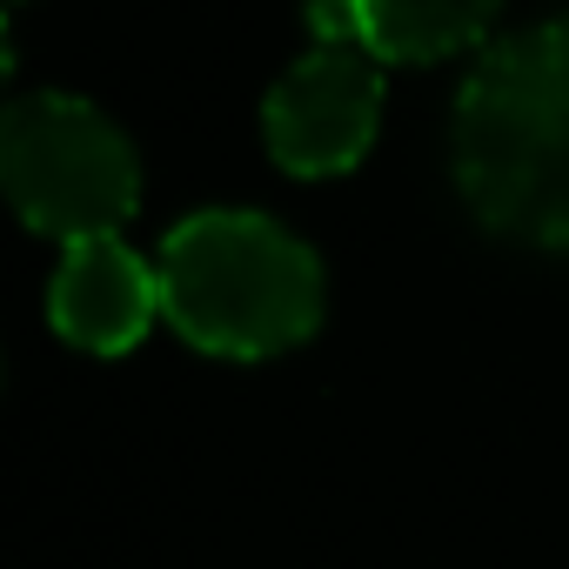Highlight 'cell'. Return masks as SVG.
<instances>
[{
    "label": "cell",
    "instance_id": "obj_1",
    "mask_svg": "<svg viewBox=\"0 0 569 569\" xmlns=\"http://www.w3.org/2000/svg\"><path fill=\"white\" fill-rule=\"evenodd\" d=\"M449 161L489 234L569 254V14L496 41L469 68Z\"/></svg>",
    "mask_w": 569,
    "mask_h": 569
},
{
    "label": "cell",
    "instance_id": "obj_2",
    "mask_svg": "<svg viewBox=\"0 0 569 569\" xmlns=\"http://www.w3.org/2000/svg\"><path fill=\"white\" fill-rule=\"evenodd\" d=\"M161 316L181 342L268 362L322 329V261L254 208H201L161 241Z\"/></svg>",
    "mask_w": 569,
    "mask_h": 569
},
{
    "label": "cell",
    "instance_id": "obj_3",
    "mask_svg": "<svg viewBox=\"0 0 569 569\" xmlns=\"http://www.w3.org/2000/svg\"><path fill=\"white\" fill-rule=\"evenodd\" d=\"M0 181L48 241L121 234L141 201L134 141L81 94H21L0 114Z\"/></svg>",
    "mask_w": 569,
    "mask_h": 569
},
{
    "label": "cell",
    "instance_id": "obj_4",
    "mask_svg": "<svg viewBox=\"0 0 569 569\" xmlns=\"http://www.w3.org/2000/svg\"><path fill=\"white\" fill-rule=\"evenodd\" d=\"M382 128V61L356 41H316L261 101L268 154L302 174H349Z\"/></svg>",
    "mask_w": 569,
    "mask_h": 569
},
{
    "label": "cell",
    "instance_id": "obj_5",
    "mask_svg": "<svg viewBox=\"0 0 569 569\" xmlns=\"http://www.w3.org/2000/svg\"><path fill=\"white\" fill-rule=\"evenodd\" d=\"M154 316H161V268H148L121 234L68 241L48 289V322L74 349L121 356L154 329Z\"/></svg>",
    "mask_w": 569,
    "mask_h": 569
},
{
    "label": "cell",
    "instance_id": "obj_6",
    "mask_svg": "<svg viewBox=\"0 0 569 569\" xmlns=\"http://www.w3.org/2000/svg\"><path fill=\"white\" fill-rule=\"evenodd\" d=\"M502 14V0H309L316 41H356L376 61L422 68L476 48Z\"/></svg>",
    "mask_w": 569,
    "mask_h": 569
}]
</instances>
